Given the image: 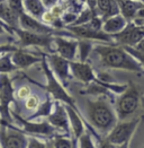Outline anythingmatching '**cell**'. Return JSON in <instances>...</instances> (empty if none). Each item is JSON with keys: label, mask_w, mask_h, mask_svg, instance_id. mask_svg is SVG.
Returning <instances> with one entry per match:
<instances>
[{"label": "cell", "mask_w": 144, "mask_h": 148, "mask_svg": "<svg viewBox=\"0 0 144 148\" xmlns=\"http://www.w3.org/2000/svg\"><path fill=\"white\" fill-rule=\"evenodd\" d=\"M94 51L99 57L104 67L134 73H141L143 70V64L124 47H116L114 44H96Z\"/></svg>", "instance_id": "cell-1"}, {"label": "cell", "mask_w": 144, "mask_h": 148, "mask_svg": "<svg viewBox=\"0 0 144 148\" xmlns=\"http://www.w3.org/2000/svg\"><path fill=\"white\" fill-rule=\"evenodd\" d=\"M87 113L91 124L103 134H109L120 120L116 110L105 99L87 101Z\"/></svg>", "instance_id": "cell-2"}, {"label": "cell", "mask_w": 144, "mask_h": 148, "mask_svg": "<svg viewBox=\"0 0 144 148\" xmlns=\"http://www.w3.org/2000/svg\"><path fill=\"white\" fill-rule=\"evenodd\" d=\"M140 106V93L134 85H130L116 101V113L117 116L122 120H126L132 114L137 111Z\"/></svg>", "instance_id": "cell-3"}, {"label": "cell", "mask_w": 144, "mask_h": 148, "mask_svg": "<svg viewBox=\"0 0 144 148\" xmlns=\"http://www.w3.org/2000/svg\"><path fill=\"white\" fill-rule=\"evenodd\" d=\"M42 64H43V69H44V73L46 76V79H48V85L45 88L51 94V96L55 101L63 102L67 105H70V106L74 108L77 110L74 99H72V96H70L69 93L64 89V87L62 86V84L60 83V79L53 73V70L51 69V67L48 64V61L45 60V58L42 59Z\"/></svg>", "instance_id": "cell-4"}, {"label": "cell", "mask_w": 144, "mask_h": 148, "mask_svg": "<svg viewBox=\"0 0 144 148\" xmlns=\"http://www.w3.org/2000/svg\"><path fill=\"white\" fill-rule=\"evenodd\" d=\"M140 121H141V118H136L130 121L122 120L111 129V131L106 137V140L116 146H120L131 141L134 131L136 130Z\"/></svg>", "instance_id": "cell-5"}, {"label": "cell", "mask_w": 144, "mask_h": 148, "mask_svg": "<svg viewBox=\"0 0 144 148\" xmlns=\"http://www.w3.org/2000/svg\"><path fill=\"white\" fill-rule=\"evenodd\" d=\"M65 28L79 38H86V40H91V41L92 40L101 41V42H106L108 44H114V42H115V38L113 37V35L104 32L103 29L101 31L95 29L89 24L69 25V26H65Z\"/></svg>", "instance_id": "cell-6"}, {"label": "cell", "mask_w": 144, "mask_h": 148, "mask_svg": "<svg viewBox=\"0 0 144 148\" xmlns=\"http://www.w3.org/2000/svg\"><path fill=\"white\" fill-rule=\"evenodd\" d=\"M1 148H27L28 137L24 131H19L12 125L1 127Z\"/></svg>", "instance_id": "cell-7"}, {"label": "cell", "mask_w": 144, "mask_h": 148, "mask_svg": "<svg viewBox=\"0 0 144 148\" xmlns=\"http://www.w3.org/2000/svg\"><path fill=\"white\" fill-rule=\"evenodd\" d=\"M17 36L19 38V43L22 47H42V48H51L54 36L51 34H38L34 32H29L23 28H14Z\"/></svg>", "instance_id": "cell-8"}, {"label": "cell", "mask_w": 144, "mask_h": 148, "mask_svg": "<svg viewBox=\"0 0 144 148\" xmlns=\"http://www.w3.org/2000/svg\"><path fill=\"white\" fill-rule=\"evenodd\" d=\"M12 115L17 119V121H19L22 124L23 131L25 134H29V135H39V136L45 137H55V130L56 128H54L48 121H43V122H33L32 120H25L22 119L19 115L12 113Z\"/></svg>", "instance_id": "cell-9"}, {"label": "cell", "mask_w": 144, "mask_h": 148, "mask_svg": "<svg viewBox=\"0 0 144 148\" xmlns=\"http://www.w3.org/2000/svg\"><path fill=\"white\" fill-rule=\"evenodd\" d=\"M113 37L117 44L123 47H135L144 37V27H139L131 22L123 32L113 35Z\"/></svg>", "instance_id": "cell-10"}, {"label": "cell", "mask_w": 144, "mask_h": 148, "mask_svg": "<svg viewBox=\"0 0 144 148\" xmlns=\"http://www.w3.org/2000/svg\"><path fill=\"white\" fill-rule=\"evenodd\" d=\"M0 101H1V115L2 122L6 120L12 121V116L9 113V104L14 101V88L12 82L7 74H1V89H0Z\"/></svg>", "instance_id": "cell-11"}, {"label": "cell", "mask_w": 144, "mask_h": 148, "mask_svg": "<svg viewBox=\"0 0 144 148\" xmlns=\"http://www.w3.org/2000/svg\"><path fill=\"white\" fill-rule=\"evenodd\" d=\"M48 121L52 124L54 128L60 129L61 131L65 132L68 136L70 135L71 125L69 120V114L67 111V106L62 105L60 101H56L54 104V110L48 116Z\"/></svg>", "instance_id": "cell-12"}, {"label": "cell", "mask_w": 144, "mask_h": 148, "mask_svg": "<svg viewBox=\"0 0 144 148\" xmlns=\"http://www.w3.org/2000/svg\"><path fill=\"white\" fill-rule=\"evenodd\" d=\"M53 43L58 53L69 61H74L78 54L79 40L68 38L64 36H54Z\"/></svg>", "instance_id": "cell-13"}, {"label": "cell", "mask_w": 144, "mask_h": 148, "mask_svg": "<svg viewBox=\"0 0 144 148\" xmlns=\"http://www.w3.org/2000/svg\"><path fill=\"white\" fill-rule=\"evenodd\" d=\"M48 61L51 69L60 79L61 83H67L68 79L70 78V74H71L70 61L68 59L63 58L59 53L48 56Z\"/></svg>", "instance_id": "cell-14"}, {"label": "cell", "mask_w": 144, "mask_h": 148, "mask_svg": "<svg viewBox=\"0 0 144 148\" xmlns=\"http://www.w3.org/2000/svg\"><path fill=\"white\" fill-rule=\"evenodd\" d=\"M19 27L23 29H26V31H29V32L38 33V34H52L55 29L54 27L44 24L41 19L31 16L27 12L20 14Z\"/></svg>", "instance_id": "cell-15"}, {"label": "cell", "mask_w": 144, "mask_h": 148, "mask_svg": "<svg viewBox=\"0 0 144 148\" xmlns=\"http://www.w3.org/2000/svg\"><path fill=\"white\" fill-rule=\"evenodd\" d=\"M70 67H71L72 76L75 79L80 80L81 83L90 84V83L97 80L95 71L89 63L74 60V61H70Z\"/></svg>", "instance_id": "cell-16"}, {"label": "cell", "mask_w": 144, "mask_h": 148, "mask_svg": "<svg viewBox=\"0 0 144 148\" xmlns=\"http://www.w3.org/2000/svg\"><path fill=\"white\" fill-rule=\"evenodd\" d=\"M128 23L130 22L122 14H117V15H114L107 19H105L103 29L104 32H106L110 35H115V34L123 32L127 27Z\"/></svg>", "instance_id": "cell-17"}, {"label": "cell", "mask_w": 144, "mask_h": 148, "mask_svg": "<svg viewBox=\"0 0 144 148\" xmlns=\"http://www.w3.org/2000/svg\"><path fill=\"white\" fill-rule=\"evenodd\" d=\"M12 61L18 69H26V68H29L31 66L35 64L37 62L42 61V59H39L38 57L33 56L32 53H29L23 49H17L15 52H12Z\"/></svg>", "instance_id": "cell-18"}, {"label": "cell", "mask_w": 144, "mask_h": 148, "mask_svg": "<svg viewBox=\"0 0 144 148\" xmlns=\"http://www.w3.org/2000/svg\"><path fill=\"white\" fill-rule=\"evenodd\" d=\"M97 8L98 15L105 19L109 17L120 14V5L117 0H97Z\"/></svg>", "instance_id": "cell-19"}, {"label": "cell", "mask_w": 144, "mask_h": 148, "mask_svg": "<svg viewBox=\"0 0 144 148\" xmlns=\"http://www.w3.org/2000/svg\"><path fill=\"white\" fill-rule=\"evenodd\" d=\"M65 106H67V111H68V114H69V120H70V125H71L72 132L74 135V138L78 139L79 137H81L86 132L84 124L82 122V120H81L78 111L74 108H72L70 105H67V104H65Z\"/></svg>", "instance_id": "cell-20"}, {"label": "cell", "mask_w": 144, "mask_h": 148, "mask_svg": "<svg viewBox=\"0 0 144 148\" xmlns=\"http://www.w3.org/2000/svg\"><path fill=\"white\" fill-rule=\"evenodd\" d=\"M1 19L12 28L19 27V18L20 15L7 3V1H1V10H0Z\"/></svg>", "instance_id": "cell-21"}, {"label": "cell", "mask_w": 144, "mask_h": 148, "mask_svg": "<svg viewBox=\"0 0 144 148\" xmlns=\"http://www.w3.org/2000/svg\"><path fill=\"white\" fill-rule=\"evenodd\" d=\"M24 7L25 12L38 19H41L44 12L48 10L42 0H24Z\"/></svg>", "instance_id": "cell-22"}, {"label": "cell", "mask_w": 144, "mask_h": 148, "mask_svg": "<svg viewBox=\"0 0 144 148\" xmlns=\"http://www.w3.org/2000/svg\"><path fill=\"white\" fill-rule=\"evenodd\" d=\"M54 104H55V103H53V102L51 101V99L48 97L45 102H43L42 104H39L38 109H37L29 118H27V120H35V119L41 118V116H46V118H48V115L53 112V110H54V108H53Z\"/></svg>", "instance_id": "cell-23"}, {"label": "cell", "mask_w": 144, "mask_h": 148, "mask_svg": "<svg viewBox=\"0 0 144 148\" xmlns=\"http://www.w3.org/2000/svg\"><path fill=\"white\" fill-rule=\"evenodd\" d=\"M95 45L91 40H86L80 38L79 40V48H78V56H79V61L86 62L89 58L91 51L94 50Z\"/></svg>", "instance_id": "cell-24"}, {"label": "cell", "mask_w": 144, "mask_h": 148, "mask_svg": "<svg viewBox=\"0 0 144 148\" xmlns=\"http://www.w3.org/2000/svg\"><path fill=\"white\" fill-rule=\"evenodd\" d=\"M12 53H2L1 59H0V70L1 74H9L12 71H15L16 69H18L16 67V64L12 61Z\"/></svg>", "instance_id": "cell-25"}, {"label": "cell", "mask_w": 144, "mask_h": 148, "mask_svg": "<svg viewBox=\"0 0 144 148\" xmlns=\"http://www.w3.org/2000/svg\"><path fill=\"white\" fill-rule=\"evenodd\" d=\"M52 144L54 148H73V144H74V138L70 139L69 137H63L60 135H56L53 137Z\"/></svg>", "instance_id": "cell-26"}, {"label": "cell", "mask_w": 144, "mask_h": 148, "mask_svg": "<svg viewBox=\"0 0 144 148\" xmlns=\"http://www.w3.org/2000/svg\"><path fill=\"white\" fill-rule=\"evenodd\" d=\"M96 14L92 12L88 6H86L81 12H79V16L75 21V23L73 25H82V24H88L90 23V21L92 19V17L95 16Z\"/></svg>", "instance_id": "cell-27"}, {"label": "cell", "mask_w": 144, "mask_h": 148, "mask_svg": "<svg viewBox=\"0 0 144 148\" xmlns=\"http://www.w3.org/2000/svg\"><path fill=\"white\" fill-rule=\"evenodd\" d=\"M78 148H96L90 134L86 131L82 136L78 138Z\"/></svg>", "instance_id": "cell-28"}, {"label": "cell", "mask_w": 144, "mask_h": 148, "mask_svg": "<svg viewBox=\"0 0 144 148\" xmlns=\"http://www.w3.org/2000/svg\"><path fill=\"white\" fill-rule=\"evenodd\" d=\"M78 16H79V12L70 9V10H65L64 14H63V16H62L61 18H62V21L64 22L65 26H69V25H73L75 23Z\"/></svg>", "instance_id": "cell-29"}, {"label": "cell", "mask_w": 144, "mask_h": 148, "mask_svg": "<svg viewBox=\"0 0 144 148\" xmlns=\"http://www.w3.org/2000/svg\"><path fill=\"white\" fill-rule=\"evenodd\" d=\"M39 104H41L39 103V99L36 95H31L29 97H27V99H25V108L27 110H31V111L37 110Z\"/></svg>", "instance_id": "cell-30"}, {"label": "cell", "mask_w": 144, "mask_h": 148, "mask_svg": "<svg viewBox=\"0 0 144 148\" xmlns=\"http://www.w3.org/2000/svg\"><path fill=\"white\" fill-rule=\"evenodd\" d=\"M2 1H7V3L12 7L14 10H16L18 12L19 15L25 12L24 0H2Z\"/></svg>", "instance_id": "cell-31"}, {"label": "cell", "mask_w": 144, "mask_h": 148, "mask_svg": "<svg viewBox=\"0 0 144 148\" xmlns=\"http://www.w3.org/2000/svg\"><path fill=\"white\" fill-rule=\"evenodd\" d=\"M27 148H48V144L35 137H28Z\"/></svg>", "instance_id": "cell-32"}, {"label": "cell", "mask_w": 144, "mask_h": 148, "mask_svg": "<svg viewBox=\"0 0 144 148\" xmlns=\"http://www.w3.org/2000/svg\"><path fill=\"white\" fill-rule=\"evenodd\" d=\"M41 21H42L44 24H46V25H48V26H52V27H53L54 21H55V17H54V15L51 12V10L48 9L46 12H44V15L42 16Z\"/></svg>", "instance_id": "cell-33"}, {"label": "cell", "mask_w": 144, "mask_h": 148, "mask_svg": "<svg viewBox=\"0 0 144 148\" xmlns=\"http://www.w3.org/2000/svg\"><path fill=\"white\" fill-rule=\"evenodd\" d=\"M31 96V89L28 86H22L17 92V99H26Z\"/></svg>", "instance_id": "cell-34"}, {"label": "cell", "mask_w": 144, "mask_h": 148, "mask_svg": "<svg viewBox=\"0 0 144 148\" xmlns=\"http://www.w3.org/2000/svg\"><path fill=\"white\" fill-rule=\"evenodd\" d=\"M98 148H117L116 145H114V144H111V143H109L108 140H101L100 141V145H99V147Z\"/></svg>", "instance_id": "cell-35"}, {"label": "cell", "mask_w": 144, "mask_h": 148, "mask_svg": "<svg viewBox=\"0 0 144 148\" xmlns=\"http://www.w3.org/2000/svg\"><path fill=\"white\" fill-rule=\"evenodd\" d=\"M134 49L136 50L137 52H140V53H143L144 54V37L135 45V47H133Z\"/></svg>", "instance_id": "cell-36"}, {"label": "cell", "mask_w": 144, "mask_h": 148, "mask_svg": "<svg viewBox=\"0 0 144 148\" xmlns=\"http://www.w3.org/2000/svg\"><path fill=\"white\" fill-rule=\"evenodd\" d=\"M43 1V3L45 5V7L50 9V8H52L54 5H56L58 2H59V0H42Z\"/></svg>", "instance_id": "cell-37"}, {"label": "cell", "mask_w": 144, "mask_h": 148, "mask_svg": "<svg viewBox=\"0 0 144 148\" xmlns=\"http://www.w3.org/2000/svg\"><path fill=\"white\" fill-rule=\"evenodd\" d=\"M130 143H131V141H128V143H126V144H124V145L117 146V148H130Z\"/></svg>", "instance_id": "cell-38"}, {"label": "cell", "mask_w": 144, "mask_h": 148, "mask_svg": "<svg viewBox=\"0 0 144 148\" xmlns=\"http://www.w3.org/2000/svg\"><path fill=\"white\" fill-rule=\"evenodd\" d=\"M73 148H78V139L74 138V144H73Z\"/></svg>", "instance_id": "cell-39"}, {"label": "cell", "mask_w": 144, "mask_h": 148, "mask_svg": "<svg viewBox=\"0 0 144 148\" xmlns=\"http://www.w3.org/2000/svg\"><path fill=\"white\" fill-rule=\"evenodd\" d=\"M48 148H54L53 144H50V145H48Z\"/></svg>", "instance_id": "cell-40"}]
</instances>
